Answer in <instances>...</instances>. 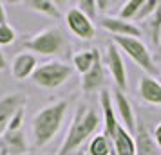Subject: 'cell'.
I'll list each match as a JSON object with an SVG mask.
<instances>
[{"instance_id": "1", "label": "cell", "mask_w": 161, "mask_h": 155, "mask_svg": "<svg viewBox=\"0 0 161 155\" xmlns=\"http://www.w3.org/2000/svg\"><path fill=\"white\" fill-rule=\"evenodd\" d=\"M100 125H102V117L96 112V108L80 103L56 155H74L76 152H80L81 144L87 139L94 137Z\"/></svg>"}, {"instance_id": "2", "label": "cell", "mask_w": 161, "mask_h": 155, "mask_svg": "<svg viewBox=\"0 0 161 155\" xmlns=\"http://www.w3.org/2000/svg\"><path fill=\"white\" fill-rule=\"evenodd\" d=\"M67 108H69V103L65 99H58V101L49 103L47 106H44L42 110H38L35 114L31 130H33L35 144L38 148L47 146L54 139V135L60 132L62 123L65 119Z\"/></svg>"}, {"instance_id": "3", "label": "cell", "mask_w": 161, "mask_h": 155, "mask_svg": "<svg viewBox=\"0 0 161 155\" xmlns=\"http://www.w3.org/2000/svg\"><path fill=\"white\" fill-rule=\"evenodd\" d=\"M22 47L27 52L40 56H64L69 51V38L60 27H47L35 33L31 38L24 40Z\"/></svg>"}, {"instance_id": "4", "label": "cell", "mask_w": 161, "mask_h": 155, "mask_svg": "<svg viewBox=\"0 0 161 155\" xmlns=\"http://www.w3.org/2000/svg\"><path fill=\"white\" fill-rule=\"evenodd\" d=\"M73 65H69L65 61H60V59H53V61H45L42 65H38L31 80L40 89L53 90L62 87L73 76Z\"/></svg>"}, {"instance_id": "5", "label": "cell", "mask_w": 161, "mask_h": 155, "mask_svg": "<svg viewBox=\"0 0 161 155\" xmlns=\"http://www.w3.org/2000/svg\"><path fill=\"white\" fill-rule=\"evenodd\" d=\"M114 44L119 47V51L125 52L136 65L147 74V76H158V67L154 61V56L150 49L147 47L139 38H127V36H116Z\"/></svg>"}, {"instance_id": "6", "label": "cell", "mask_w": 161, "mask_h": 155, "mask_svg": "<svg viewBox=\"0 0 161 155\" xmlns=\"http://www.w3.org/2000/svg\"><path fill=\"white\" fill-rule=\"evenodd\" d=\"M105 65L109 69L112 80L116 83V89L125 92L127 87H129V78H127V67H125L123 56H121V51L114 42H110L107 45V51H105Z\"/></svg>"}, {"instance_id": "7", "label": "cell", "mask_w": 161, "mask_h": 155, "mask_svg": "<svg viewBox=\"0 0 161 155\" xmlns=\"http://www.w3.org/2000/svg\"><path fill=\"white\" fill-rule=\"evenodd\" d=\"M67 29L80 40H92L96 36V25L94 22L87 18L78 8H71L65 15Z\"/></svg>"}, {"instance_id": "8", "label": "cell", "mask_w": 161, "mask_h": 155, "mask_svg": "<svg viewBox=\"0 0 161 155\" xmlns=\"http://www.w3.org/2000/svg\"><path fill=\"white\" fill-rule=\"evenodd\" d=\"M25 105H27V97L20 92H11L0 97V137L8 132V126L13 116L20 108H25Z\"/></svg>"}, {"instance_id": "9", "label": "cell", "mask_w": 161, "mask_h": 155, "mask_svg": "<svg viewBox=\"0 0 161 155\" xmlns=\"http://www.w3.org/2000/svg\"><path fill=\"white\" fill-rule=\"evenodd\" d=\"M100 106H102V123H103V133L110 141L116 137L118 126L121 125L116 117V106H114V97L107 89L100 92Z\"/></svg>"}, {"instance_id": "10", "label": "cell", "mask_w": 161, "mask_h": 155, "mask_svg": "<svg viewBox=\"0 0 161 155\" xmlns=\"http://www.w3.org/2000/svg\"><path fill=\"white\" fill-rule=\"evenodd\" d=\"M100 25L103 29L116 36H127V38H139L141 36V27L134 22H127L119 16H103L100 20Z\"/></svg>"}, {"instance_id": "11", "label": "cell", "mask_w": 161, "mask_h": 155, "mask_svg": "<svg viewBox=\"0 0 161 155\" xmlns=\"http://www.w3.org/2000/svg\"><path fill=\"white\" fill-rule=\"evenodd\" d=\"M105 61L102 59V54L96 49V59L94 65L91 67V70L87 74L81 76V83L80 87L83 90V94H92V92H98L102 90L103 83H105Z\"/></svg>"}, {"instance_id": "12", "label": "cell", "mask_w": 161, "mask_h": 155, "mask_svg": "<svg viewBox=\"0 0 161 155\" xmlns=\"http://www.w3.org/2000/svg\"><path fill=\"white\" fill-rule=\"evenodd\" d=\"M114 97V106H116V114L119 116V123L132 133L136 135V130H138V119H136V114H134V106H132L130 99L125 96V92L118 90L112 94Z\"/></svg>"}, {"instance_id": "13", "label": "cell", "mask_w": 161, "mask_h": 155, "mask_svg": "<svg viewBox=\"0 0 161 155\" xmlns=\"http://www.w3.org/2000/svg\"><path fill=\"white\" fill-rule=\"evenodd\" d=\"M29 150L27 137L24 130L6 132L0 137V153L2 155H25Z\"/></svg>"}, {"instance_id": "14", "label": "cell", "mask_w": 161, "mask_h": 155, "mask_svg": "<svg viewBox=\"0 0 161 155\" xmlns=\"http://www.w3.org/2000/svg\"><path fill=\"white\" fill-rule=\"evenodd\" d=\"M38 67V59H36V54L33 52H18L11 63V74L13 78L22 81V80H27V78H33V74L36 70Z\"/></svg>"}, {"instance_id": "15", "label": "cell", "mask_w": 161, "mask_h": 155, "mask_svg": "<svg viewBox=\"0 0 161 155\" xmlns=\"http://www.w3.org/2000/svg\"><path fill=\"white\" fill-rule=\"evenodd\" d=\"M138 94L143 103L161 108V80L154 76H147V74L141 76L138 83Z\"/></svg>"}, {"instance_id": "16", "label": "cell", "mask_w": 161, "mask_h": 155, "mask_svg": "<svg viewBox=\"0 0 161 155\" xmlns=\"http://www.w3.org/2000/svg\"><path fill=\"white\" fill-rule=\"evenodd\" d=\"M112 155H138L136 137L123 125L118 126L116 137L112 139Z\"/></svg>"}, {"instance_id": "17", "label": "cell", "mask_w": 161, "mask_h": 155, "mask_svg": "<svg viewBox=\"0 0 161 155\" xmlns=\"http://www.w3.org/2000/svg\"><path fill=\"white\" fill-rule=\"evenodd\" d=\"M134 137H136L138 155H159V150L152 139V132H148L143 123H138V130Z\"/></svg>"}, {"instance_id": "18", "label": "cell", "mask_w": 161, "mask_h": 155, "mask_svg": "<svg viewBox=\"0 0 161 155\" xmlns=\"http://www.w3.org/2000/svg\"><path fill=\"white\" fill-rule=\"evenodd\" d=\"M96 59V49H87V51H80L73 56V69L81 76L91 70V67L94 65Z\"/></svg>"}, {"instance_id": "19", "label": "cell", "mask_w": 161, "mask_h": 155, "mask_svg": "<svg viewBox=\"0 0 161 155\" xmlns=\"http://www.w3.org/2000/svg\"><path fill=\"white\" fill-rule=\"evenodd\" d=\"M24 6L31 11H35V13L49 16V18H60L58 6L51 0H27V2H24Z\"/></svg>"}, {"instance_id": "20", "label": "cell", "mask_w": 161, "mask_h": 155, "mask_svg": "<svg viewBox=\"0 0 161 155\" xmlns=\"http://www.w3.org/2000/svg\"><path fill=\"white\" fill-rule=\"evenodd\" d=\"M87 155H112V141L105 133L94 135L89 141Z\"/></svg>"}, {"instance_id": "21", "label": "cell", "mask_w": 161, "mask_h": 155, "mask_svg": "<svg viewBox=\"0 0 161 155\" xmlns=\"http://www.w3.org/2000/svg\"><path fill=\"white\" fill-rule=\"evenodd\" d=\"M145 31L152 40L154 45H159V34H161V6L148 20L145 22Z\"/></svg>"}, {"instance_id": "22", "label": "cell", "mask_w": 161, "mask_h": 155, "mask_svg": "<svg viewBox=\"0 0 161 155\" xmlns=\"http://www.w3.org/2000/svg\"><path fill=\"white\" fill-rule=\"evenodd\" d=\"M141 6H143V0H127V2L121 4L118 16L127 20V22H134L139 13V9H141Z\"/></svg>"}, {"instance_id": "23", "label": "cell", "mask_w": 161, "mask_h": 155, "mask_svg": "<svg viewBox=\"0 0 161 155\" xmlns=\"http://www.w3.org/2000/svg\"><path fill=\"white\" fill-rule=\"evenodd\" d=\"M159 6H161V2H158V0H143V6H141V9H139V13H138V16H136L134 23L147 22V20L158 11Z\"/></svg>"}, {"instance_id": "24", "label": "cell", "mask_w": 161, "mask_h": 155, "mask_svg": "<svg viewBox=\"0 0 161 155\" xmlns=\"http://www.w3.org/2000/svg\"><path fill=\"white\" fill-rule=\"evenodd\" d=\"M76 8L80 9L87 18H91L92 22L96 20V15H98V2L96 0H80L76 4Z\"/></svg>"}, {"instance_id": "25", "label": "cell", "mask_w": 161, "mask_h": 155, "mask_svg": "<svg viewBox=\"0 0 161 155\" xmlns=\"http://www.w3.org/2000/svg\"><path fill=\"white\" fill-rule=\"evenodd\" d=\"M15 40H16V31L9 23L0 25V47L2 45H11Z\"/></svg>"}, {"instance_id": "26", "label": "cell", "mask_w": 161, "mask_h": 155, "mask_svg": "<svg viewBox=\"0 0 161 155\" xmlns=\"http://www.w3.org/2000/svg\"><path fill=\"white\" fill-rule=\"evenodd\" d=\"M24 114H25V108H20V110H18L15 116H13V119H11V123H9V126H8V132H16V130H22Z\"/></svg>"}, {"instance_id": "27", "label": "cell", "mask_w": 161, "mask_h": 155, "mask_svg": "<svg viewBox=\"0 0 161 155\" xmlns=\"http://www.w3.org/2000/svg\"><path fill=\"white\" fill-rule=\"evenodd\" d=\"M152 139H154V142H156L158 150L161 152V121L156 125V128L152 130Z\"/></svg>"}, {"instance_id": "28", "label": "cell", "mask_w": 161, "mask_h": 155, "mask_svg": "<svg viewBox=\"0 0 161 155\" xmlns=\"http://www.w3.org/2000/svg\"><path fill=\"white\" fill-rule=\"evenodd\" d=\"M110 6H114V2H107V0H98V11H109Z\"/></svg>"}, {"instance_id": "29", "label": "cell", "mask_w": 161, "mask_h": 155, "mask_svg": "<svg viewBox=\"0 0 161 155\" xmlns=\"http://www.w3.org/2000/svg\"><path fill=\"white\" fill-rule=\"evenodd\" d=\"M8 23V15H6V8H4V2H0V25Z\"/></svg>"}, {"instance_id": "30", "label": "cell", "mask_w": 161, "mask_h": 155, "mask_svg": "<svg viewBox=\"0 0 161 155\" xmlns=\"http://www.w3.org/2000/svg\"><path fill=\"white\" fill-rule=\"evenodd\" d=\"M8 69V61H6V56H4V52L0 49V72H4Z\"/></svg>"}, {"instance_id": "31", "label": "cell", "mask_w": 161, "mask_h": 155, "mask_svg": "<svg viewBox=\"0 0 161 155\" xmlns=\"http://www.w3.org/2000/svg\"><path fill=\"white\" fill-rule=\"evenodd\" d=\"M74 155H87V152H83V150H80V152H76Z\"/></svg>"}, {"instance_id": "32", "label": "cell", "mask_w": 161, "mask_h": 155, "mask_svg": "<svg viewBox=\"0 0 161 155\" xmlns=\"http://www.w3.org/2000/svg\"><path fill=\"white\" fill-rule=\"evenodd\" d=\"M159 44H161V34H159Z\"/></svg>"}, {"instance_id": "33", "label": "cell", "mask_w": 161, "mask_h": 155, "mask_svg": "<svg viewBox=\"0 0 161 155\" xmlns=\"http://www.w3.org/2000/svg\"><path fill=\"white\" fill-rule=\"evenodd\" d=\"M0 155H2V153H0Z\"/></svg>"}]
</instances>
